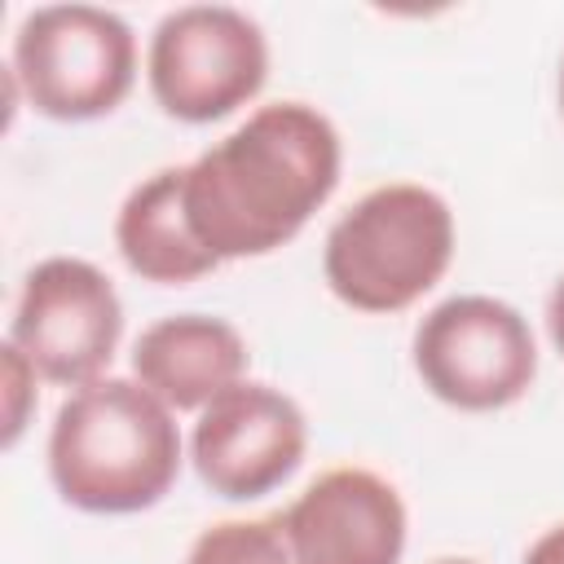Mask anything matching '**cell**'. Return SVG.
<instances>
[{
    "mask_svg": "<svg viewBox=\"0 0 564 564\" xmlns=\"http://www.w3.org/2000/svg\"><path fill=\"white\" fill-rule=\"evenodd\" d=\"M339 132L308 101L251 110L229 137L185 163V212L216 260L286 247L339 185Z\"/></svg>",
    "mask_w": 564,
    "mask_h": 564,
    "instance_id": "cell-1",
    "label": "cell"
},
{
    "mask_svg": "<svg viewBox=\"0 0 564 564\" xmlns=\"http://www.w3.org/2000/svg\"><path fill=\"white\" fill-rule=\"evenodd\" d=\"M176 471V419L137 379H93L62 401L48 432V476L66 507L132 516L154 507Z\"/></svg>",
    "mask_w": 564,
    "mask_h": 564,
    "instance_id": "cell-2",
    "label": "cell"
},
{
    "mask_svg": "<svg viewBox=\"0 0 564 564\" xmlns=\"http://www.w3.org/2000/svg\"><path fill=\"white\" fill-rule=\"evenodd\" d=\"M454 260L449 203L414 181L361 194L326 234L322 273L357 313H401L423 300Z\"/></svg>",
    "mask_w": 564,
    "mask_h": 564,
    "instance_id": "cell-3",
    "label": "cell"
},
{
    "mask_svg": "<svg viewBox=\"0 0 564 564\" xmlns=\"http://www.w3.org/2000/svg\"><path fill=\"white\" fill-rule=\"evenodd\" d=\"M9 75L35 115L57 123H88L123 106L132 93L137 35L110 9L44 4L22 18Z\"/></svg>",
    "mask_w": 564,
    "mask_h": 564,
    "instance_id": "cell-4",
    "label": "cell"
},
{
    "mask_svg": "<svg viewBox=\"0 0 564 564\" xmlns=\"http://www.w3.org/2000/svg\"><path fill=\"white\" fill-rule=\"evenodd\" d=\"M423 388L467 414L516 405L538 379V339L520 308L494 295H449L410 339Z\"/></svg>",
    "mask_w": 564,
    "mask_h": 564,
    "instance_id": "cell-5",
    "label": "cell"
},
{
    "mask_svg": "<svg viewBox=\"0 0 564 564\" xmlns=\"http://www.w3.org/2000/svg\"><path fill=\"white\" fill-rule=\"evenodd\" d=\"M145 79L163 115L181 123H216L264 88V31L229 4L172 9L150 35Z\"/></svg>",
    "mask_w": 564,
    "mask_h": 564,
    "instance_id": "cell-6",
    "label": "cell"
},
{
    "mask_svg": "<svg viewBox=\"0 0 564 564\" xmlns=\"http://www.w3.org/2000/svg\"><path fill=\"white\" fill-rule=\"evenodd\" d=\"M119 335L123 304L115 282L97 264L79 256H48L22 278L9 344H18L40 379L62 388L106 379Z\"/></svg>",
    "mask_w": 564,
    "mask_h": 564,
    "instance_id": "cell-7",
    "label": "cell"
},
{
    "mask_svg": "<svg viewBox=\"0 0 564 564\" xmlns=\"http://www.w3.org/2000/svg\"><path fill=\"white\" fill-rule=\"evenodd\" d=\"M308 423L304 410L269 383H234L198 410L189 458L198 480L229 502L273 494L304 463Z\"/></svg>",
    "mask_w": 564,
    "mask_h": 564,
    "instance_id": "cell-8",
    "label": "cell"
},
{
    "mask_svg": "<svg viewBox=\"0 0 564 564\" xmlns=\"http://www.w3.org/2000/svg\"><path fill=\"white\" fill-rule=\"evenodd\" d=\"M282 516L295 564H401L405 502L370 467L322 471Z\"/></svg>",
    "mask_w": 564,
    "mask_h": 564,
    "instance_id": "cell-9",
    "label": "cell"
},
{
    "mask_svg": "<svg viewBox=\"0 0 564 564\" xmlns=\"http://www.w3.org/2000/svg\"><path fill=\"white\" fill-rule=\"evenodd\" d=\"M132 375L167 410H203L247 375V344L225 317L172 313L132 344Z\"/></svg>",
    "mask_w": 564,
    "mask_h": 564,
    "instance_id": "cell-10",
    "label": "cell"
},
{
    "mask_svg": "<svg viewBox=\"0 0 564 564\" xmlns=\"http://www.w3.org/2000/svg\"><path fill=\"white\" fill-rule=\"evenodd\" d=\"M115 247L123 264L154 286H185L220 264L189 225L185 167H159L123 198L115 216Z\"/></svg>",
    "mask_w": 564,
    "mask_h": 564,
    "instance_id": "cell-11",
    "label": "cell"
},
{
    "mask_svg": "<svg viewBox=\"0 0 564 564\" xmlns=\"http://www.w3.org/2000/svg\"><path fill=\"white\" fill-rule=\"evenodd\" d=\"M185 564H295L286 533H282V516H260V520H220L207 524Z\"/></svg>",
    "mask_w": 564,
    "mask_h": 564,
    "instance_id": "cell-12",
    "label": "cell"
},
{
    "mask_svg": "<svg viewBox=\"0 0 564 564\" xmlns=\"http://www.w3.org/2000/svg\"><path fill=\"white\" fill-rule=\"evenodd\" d=\"M4 432H0V445L13 449L22 427H26V414H31V401H35V366L18 352V344H4Z\"/></svg>",
    "mask_w": 564,
    "mask_h": 564,
    "instance_id": "cell-13",
    "label": "cell"
},
{
    "mask_svg": "<svg viewBox=\"0 0 564 564\" xmlns=\"http://www.w3.org/2000/svg\"><path fill=\"white\" fill-rule=\"evenodd\" d=\"M524 564H564V520L551 524V529L524 551Z\"/></svg>",
    "mask_w": 564,
    "mask_h": 564,
    "instance_id": "cell-14",
    "label": "cell"
},
{
    "mask_svg": "<svg viewBox=\"0 0 564 564\" xmlns=\"http://www.w3.org/2000/svg\"><path fill=\"white\" fill-rule=\"evenodd\" d=\"M546 335H551V344H555V352L564 357V278L551 286V295H546Z\"/></svg>",
    "mask_w": 564,
    "mask_h": 564,
    "instance_id": "cell-15",
    "label": "cell"
},
{
    "mask_svg": "<svg viewBox=\"0 0 564 564\" xmlns=\"http://www.w3.org/2000/svg\"><path fill=\"white\" fill-rule=\"evenodd\" d=\"M432 564H476V560H432Z\"/></svg>",
    "mask_w": 564,
    "mask_h": 564,
    "instance_id": "cell-16",
    "label": "cell"
},
{
    "mask_svg": "<svg viewBox=\"0 0 564 564\" xmlns=\"http://www.w3.org/2000/svg\"><path fill=\"white\" fill-rule=\"evenodd\" d=\"M560 110H564V66H560Z\"/></svg>",
    "mask_w": 564,
    "mask_h": 564,
    "instance_id": "cell-17",
    "label": "cell"
}]
</instances>
